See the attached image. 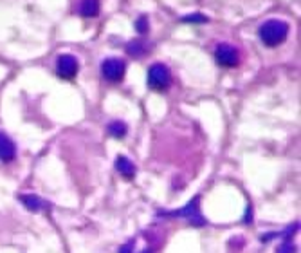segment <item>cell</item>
<instances>
[{"instance_id":"3","label":"cell","mask_w":301,"mask_h":253,"mask_svg":"<svg viewBox=\"0 0 301 253\" xmlns=\"http://www.w3.org/2000/svg\"><path fill=\"white\" fill-rule=\"evenodd\" d=\"M126 65L121 58H107L101 63V73L108 82H121L124 78Z\"/></svg>"},{"instance_id":"5","label":"cell","mask_w":301,"mask_h":253,"mask_svg":"<svg viewBox=\"0 0 301 253\" xmlns=\"http://www.w3.org/2000/svg\"><path fill=\"white\" fill-rule=\"evenodd\" d=\"M56 69H58V75L63 78H74L78 73V60L72 54H62L56 63Z\"/></svg>"},{"instance_id":"1","label":"cell","mask_w":301,"mask_h":253,"mask_svg":"<svg viewBox=\"0 0 301 253\" xmlns=\"http://www.w3.org/2000/svg\"><path fill=\"white\" fill-rule=\"evenodd\" d=\"M258 34H260V40L264 42L265 46L276 47L280 46L281 42H285V38L289 37V24L283 20L272 18V20H267L260 25Z\"/></svg>"},{"instance_id":"14","label":"cell","mask_w":301,"mask_h":253,"mask_svg":"<svg viewBox=\"0 0 301 253\" xmlns=\"http://www.w3.org/2000/svg\"><path fill=\"white\" fill-rule=\"evenodd\" d=\"M136 29L139 31L141 34H145L146 31H148V18H146L145 15H143V17H139L136 20Z\"/></svg>"},{"instance_id":"7","label":"cell","mask_w":301,"mask_h":253,"mask_svg":"<svg viewBox=\"0 0 301 253\" xmlns=\"http://www.w3.org/2000/svg\"><path fill=\"white\" fill-rule=\"evenodd\" d=\"M15 156H17V147H15V143H13L6 134L0 132V161L9 163L15 159Z\"/></svg>"},{"instance_id":"13","label":"cell","mask_w":301,"mask_h":253,"mask_svg":"<svg viewBox=\"0 0 301 253\" xmlns=\"http://www.w3.org/2000/svg\"><path fill=\"white\" fill-rule=\"evenodd\" d=\"M181 20L182 22H190V24H206L207 17H204L202 13H190V15L182 17Z\"/></svg>"},{"instance_id":"9","label":"cell","mask_w":301,"mask_h":253,"mask_svg":"<svg viewBox=\"0 0 301 253\" xmlns=\"http://www.w3.org/2000/svg\"><path fill=\"white\" fill-rule=\"evenodd\" d=\"M18 199L22 201V204H24L27 210H31V212H40V210H44L46 208V203L38 197V195H33V194H22L18 195Z\"/></svg>"},{"instance_id":"15","label":"cell","mask_w":301,"mask_h":253,"mask_svg":"<svg viewBox=\"0 0 301 253\" xmlns=\"http://www.w3.org/2000/svg\"><path fill=\"white\" fill-rule=\"evenodd\" d=\"M278 253H296V248H294L292 242H285L278 248Z\"/></svg>"},{"instance_id":"12","label":"cell","mask_w":301,"mask_h":253,"mask_svg":"<svg viewBox=\"0 0 301 253\" xmlns=\"http://www.w3.org/2000/svg\"><path fill=\"white\" fill-rule=\"evenodd\" d=\"M107 130H108V134H110V136H114V137H117V139H121V137L126 136L128 127H126V123H123V121L116 120V121H112V123H108V129Z\"/></svg>"},{"instance_id":"2","label":"cell","mask_w":301,"mask_h":253,"mask_svg":"<svg viewBox=\"0 0 301 253\" xmlns=\"http://www.w3.org/2000/svg\"><path fill=\"white\" fill-rule=\"evenodd\" d=\"M171 83V73L164 63H153L148 69V85L155 91H164Z\"/></svg>"},{"instance_id":"4","label":"cell","mask_w":301,"mask_h":253,"mask_svg":"<svg viewBox=\"0 0 301 253\" xmlns=\"http://www.w3.org/2000/svg\"><path fill=\"white\" fill-rule=\"evenodd\" d=\"M214 58L224 67H236L240 63V53L231 44H220L214 49Z\"/></svg>"},{"instance_id":"8","label":"cell","mask_w":301,"mask_h":253,"mask_svg":"<svg viewBox=\"0 0 301 253\" xmlns=\"http://www.w3.org/2000/svg\"><path fill=\"white\" fill-rule=\"evenodd\" d=\"M116 168H117V172L126 179H132L134 175H136V165H134L126 156H117Z\"/></svg>"},{"instance_id":"6","label":"cell","mask_w":301,"mask_h":253,"mask_svg":"<svg viewBox=\"0 0 301 253\" xmlns=\"http://www.w3.org/2000/svg\"><path fill=\"white\" fill-rule=\"evenodd\" d=\"M169 215H175V217H182V215H188V219H190V223L197 224V226H202L206 221L200 217V212H198V197H195V199L190 201V204L186 208H182L181 212H174L169 213Z\"/></svg>"},{"instance_id":"11","label":"cell","mask_w":301,"mask_h":253,"mask_svg":"<svg viewBox=\"0 0 301 253\" xmlns=\"http://www.w3.org/2000/svg\"><path fill=\"white\" fill-rule=\"evenodd\" d=\"M79 13L83 17H98L99 13V0H81Z\"/></svg>"},{"instance_id":"10","label":"cell","mask_w":301,"mask_h":253,"mask_svg":"<svg viewBox=\"0 0 301 253\" xmlns=\"http://www.w3.org/2000/svg\"><path fill=\"white\" fill-rule=\"evenodd\" d=\"M148 51H150V46L146 40H132L126 46V53L130 54V56H136V58L145 56Z\"/></svg>"}]
</instances>
